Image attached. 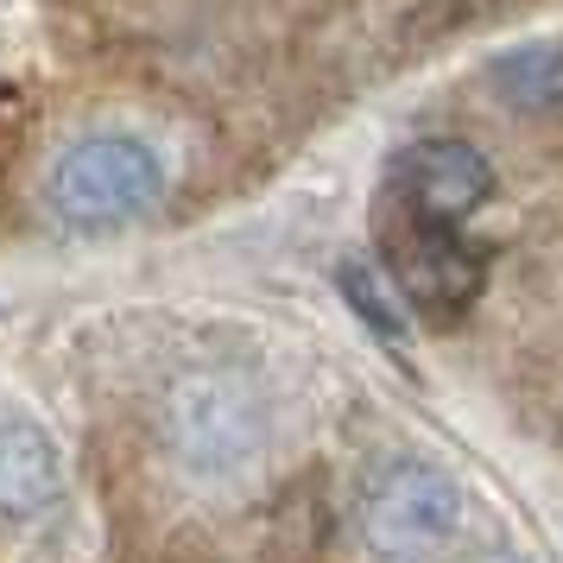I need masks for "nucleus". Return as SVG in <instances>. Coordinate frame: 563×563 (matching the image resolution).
<instances>
[{"mask_svg":"<svg viewBox=\"0 0 563 563\" xmlns=\"http://www.w3.org/2000/svg\"><path fill=\"white\" fill-rule=\"evenodd\" d=\"M165 190V165L140 133H82L64 146L45 178V209L70 234H121L133 229Z\"/></svg>","mask_w":563,"mask_h":563,"instance_id":"nucleus-1","label":"nucleus"},{"mask_svg":"<svg viewBox=\"0 0 563 563\" xmlns=\"http://www.w3.org/2000/svg\"><path fill=\"white\" fill-rule=\"evenodd\" d=\"M462 526V487L450 468H437L424 456L386 462L367 482L361 500V532L386 563H424L437 558Z\"/></svg>","mask_w":563,"mask_h":563,"instance_id":"nucleus-2","label":"nucleus"},{"mask_svg":"<svg viewBox=\"0 0 563 563\" xmlns=\"http://www.w3.org/2000/svg\"><path fill=\"white\" fill-rule=\"evenodd\" d=\"M260 399L234 374H190L172 393V450L197 482H234L260 456Z\"/></svg>","mask_w":563,"mask_h":563,"instance_id":"nucleus-3","label":"nucleus"},{"mask_svg":"<svg viewBox=\"0 0 563 563\" xmlns=\"http://www.w3.org/2000/svg\"><path fill=\"white\" fill-rule=\"evenodd\" d=\"M386 266H393V279L406 291V305L437 317V323L462 317L487 279V260L456 229H443V222H411V229H399L386 241Z\"/></svg>","mask_w":563,"mask_h":563,"instance_id":"nucleus-4","label":"nucleus"},{"mask_svg":"<svg viewBox=\"0 0 563 563\" xmlns=\"http://www.w3.org/2000/svg\"><path fill=\"white\" fill-rule=\"evenodd\" d=\"M494 158L468 140H418L399 158V197L411 203V222H443L456 229L462 216L494 197Z\"/></svg>","mask_w":563,"mask_h":563,"instance_id":"nucleus-5","label":"nucleus"},{"mask_svg":"<svg viewBox=\"0 0 563 563\" xmlns=\"http://www.w3.org/2000/svg\"><path fill=\"white\" fill-rule=\"evenodd\" d=\"M64 500V462H57L52 431H38L32 418L0 424V519H45Z\"/></svg>","mask_w":563,"mask_h":563,"instance_id":"nucleus-6","label":"nucleus"},{"mask_svg":"<svg viewBox=\"0 0 563 563\" xmlns=\"http://www.w3.org/2000/svg\"><path fill=\"white\" fill-rule=\"evenodd\" d=\"M487 89L512 114H563V38L512 45L487 64Z\"/></svg>","mask_w":563,"mask_h":563,"instance_id":"nucleus-7","label":"nucleus"},{"mask_svg":"<svg viewBox=\"0 0 563 563\" xmlns=\"http://www.w3.org/2000/svg\"><path fill=\"white\" fill-rule=\"evenodd\" d=\"M342 291H349V305H355L380 335L399 330V317H393V310L380 305V285H374V273H361V266H342Z\"/></svg>","mask_w":563,"mask_h":563,"instance_id":"nucleus-8","label":"nucleus"},{"mask_svg":"<svg viewBox=\"0 0 563 563\" xmlns=\"http://www.w3.org/2000/svg\"><path fill=\"white\" fill-rule=\"evenodd\" d=\"M468 563H519L512 551H482V558H468Z\"/></svg>","mask_w":563,"mask_h":563,"instance_id":"nucleus-9","label":"nucleus"}]
</instances>
